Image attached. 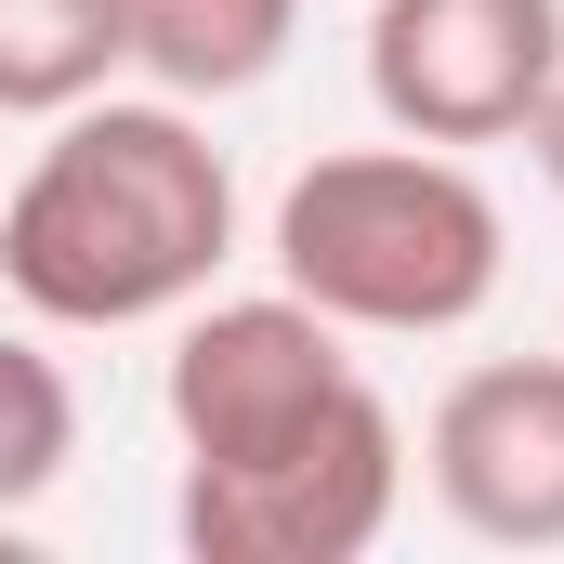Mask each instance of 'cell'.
<instances>
[{
	"mask_svg": "<svg viewBox=\"0 0 564 564\" xmlns=\"http://www.w3.org/2000/svg\"><path fill=\"white\" fill-rule=\"evenodd\" d=\"M237 250V171L171 93L158 106H66L53 144L0 197V289L53 328H144L210 302Z\"/></svg>",
	"mask_w": 564,
	"mask_h": 564,
	"instance_id": "1",
	"label": "cell"
},
{
	"mask_svg": "<svg viewBox=\"0 0 564 564\" xmlns=\"http://www.w3.org/2000/svg\"><path fill=\"white\" fill-rule=\"evenodd\" d=\"M132 66L119 0H0V119H66Z\"/></svg>",
	"mask_w": 564,
	"mask_h": 564,
	"instance_id": "8",
	"label": "cell"
},
{
	"mask_svg": "<svg viewBox=\"0 0 564 564\" xmlns=\"http://www.w3.org/2000/svg\"><path fill=\"white\" fill-rule=\"evenodd\" d=\"M525 144H539V171H552V197H564V79L539 93V119H525Z\"/></svg>",
	"mask_w": 564,
	"mask_h": 564,
	"instance_id": "10",
	"label": "cell"
},
{
	"mask_svg": "<svg viewBox=\"0 0 564 564\" xmlns=\"http://www.w3.org/2000/svg\"><path fill=\"white\" fill-rule=\"evenodd\" d=\"M276 289H302L341 341H433L499 302V197L459 144H341L276 197Z\"/></svg>",
	"mask_w": 564,
	"mask_h": 564,
	"instance_id": "2",
	"label": "cell"
},
{
	"mask_svg": "<svg viewBox=\"0 0 564 564\" xmlns=\"http://www.w3.org/2000/svg\"><path fill=\"white\" fill-rule=\"evenodd\" d=\"M433 499L499 539V552H564V355H499L459 368L421 433Z\"/></svg>",
	"mask_w": 564,
	"mask_h": 564,
	"instance_id": "6",
	"label": "cell"
},
{
	"mask_svg": "<svg viewBox=\"0 0 564 564\" xmlns=\"http://www.w3.org/2000/svg\"><path fill=\"white\" fill-rule=\"evenodd\" d=\"M66 459H79V394H66V368H53L40 341H0V512L53 499Z\"/></svg>",
	"mask_w": 564,
	"mask_h": 564,
	"instance_id": "9",
	"label": "cell"
},
{
	"mask_svg": "<svg viewBox=\"0 0 564 564\" xmlns=\"http://www.w3.org/2000/svg\"><path fill=\"white\" fill-rule=\"evenodd\" d=\"M132 26V66L171 106H224V93H263L302 26V0H119Z\"/></svg>",
	"mask_w": 564,
	"mask_h": 564,
	"instance_id": "7",
	"label": "cell"
},
{
	"mask_svg": "<svg viewBox=\"0 0 564 564\" xmlns=\"http://www.w3.org/2000/svg\"><path fill=\"white\" fill-rule=\"evenodd\" d=\"M394 486H408V433H394L381 394H355L341 421H315L302 446L184 459L171 525H184L197 564H355V552H381Z\"/></svg>",
	"mask_w": 564,
	"mask_h": 564,
	"instance_id": "3",
	"label": "cell"
},
{
	"mask_svg": "<svg viewBox=\"0 0 564 564\" xmlns=\"http://www.w3.org/2000/svg\"><path fill=\"white\" fill-rule=\"evenodd\" d=\"M564 79V0H381L368 106L408 144H512Z\"/></svg>",
	"mask_w": 564,
	"mask_h": 564,
	"instance_id": "5",
	"label": "cell"
},
{
	"mask_svg": "<svg viewBox=\"0 0 564 564\" xmlns=\"http://www.w3.org/2000/svg\"><path fill=\"white\" fill-rule=\"evenodd\" d=\"M158 394H171L184 459H263V446H302L315 421H341L368 394V368L341 355V328L302 289H250V302H197L184 315Z\"/></svg>",
	"mask_w": 564,
	"mask_h": 564,
	"instance_id": "4",
	"label": "cell"
}]
</instances>
